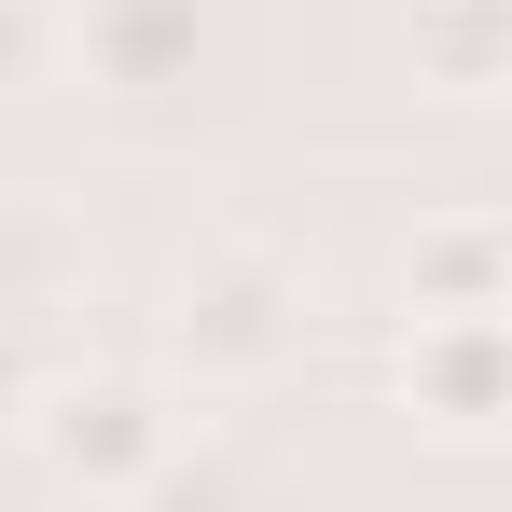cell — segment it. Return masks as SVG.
I'll use <instances>...</instances> for the list:
<instances>
[{
    "mask_svg": "<svg viewBox=\"0 0 512 512\" xmlns=\"http://www.w3.org/2000/svg\"><path fill=\"white\" fill-rule=\"evenodd\" d=\"M180 42H194V14H180V0H111V14H84V56L111 70V84H167Z\"/></svg>",
    "mask_w": 512,
    "mask_h": 512,
    "instance_id": "cell-7",
    "label": "cell"
},
{
    "mask_svg": "<svg viewBox=\"0 0 512 512\" xmlns=\"http://www.w3.org/2000/svg\"><path fill=\"white\" fill-rule=\"evenodd\" d=\"M42 402V374H28V333H0V416H28Z\"/></svg>",
    "mask_w": 512,
    "mask_h": 512,
    "instance_id": "cell-10",
    "label": "cell"
},
{
    "mask_svg": "<svg viewBox=\"0 0 512 512\" xmlns=\"http://www.w3.org/2000/svg\"><path fill=\"white\" fill-rule=\"evenodd\" d=\"M402 305L416 319H512V208H429L402 236Z\"/></svg>",
    "mask_w": 512,
    "mask_h": 512,
    "instance_id": "cell-4",
    "label": "cell"
},
{
    "mask_svg": "<svg viewBox=\"0 0 512 512\" xmlns=\"http://www.w3.org/2000/svg\"><path fill=\"white\" fill-rule=\"evenodd\" d=\"M56 70H70V14L56 0H0V97L56 84Z\"/></svg>",
    "mask_w": 512,
    "mask_h": 512,
    "instance_id": "cell-8",
    "label": "cell"
},
{
    "mask_svg": "<svg viewBox=\"0 0 512 512\" xmlns=\"http://www.w3.org/2000/svg\"><path fill=\"white\" fill-rule=\"evenodd\" d=\"M139 512H250V485H236V457H208V443H194V471H153V485H139Z\"/></svg>",
    "mask_w": 512,
    "mask_h": 512,
    "instance_id": "cell-9",
    "label": "cell"
},
{
    "mask_svg": "<svg viewBox=\"0 0 512 512\" xmlns=\"http://www.w3.org/2000/svg\"><path fill=\"white\" fill-rule=\"evenodd\" d=\"M402 402L443 443H499L512 429V319H416L402 333Z\"/></svg>",
    "mask_w": 512,
    "mask_h": 512,
    "instance_id": "cell-3",
    "label": "cell"
},
{
    "mask_svg": "<svg viewBox=\"0 0 512 512\" xmlns=\"http://www.w3.org/2000/svg\"><path fill=\"white\" fill-rule=\"evenodd\" d=\"M167 346H180L194 388H263V374H291V346H305V277L263 250V236H208V250L180 263Z\"/></svg>",
    "mask_w": 512,
    "mask_h": 512,
    "instance_id": "cell-1",
    "label": "cell"
},
{
    "mask_svg": "<svg viewBox=\"0 0 512 512\" xmlns=\"http://www.w3.org/2000/svg\"><path fill=\"white\" fill-rule=\"evenodd\" d=\"M84 277L97 250L56 194H0V333H42L56 305H84Z\"/></svg>",
    "mask_w": 512,
    "mask_h": 512,
    "instance_id": "cell-5",
    "label": "cell"
},
{
    "mask_svg": "<svg viewBox=\"0 0 512 512\" xmlns=\"http://www.w3.org/2000/svg\"><path fill=\"white\" fill-rule=\"evenodd\" d=\"M402 42H416V84H443V97H512V0H416Z\"/></svg>",
    "mask_w": 512,
    "mask_h": 512,
    "instance_id": "cell-6",
    "label": "cell"
},
{
    "mask_svg": "<svg viewBox=\"0 0 512 512\" xmlns=\"http://www.w3.org/2000/svg\"><path fill=\"white\" fill-rule=\"evenodd\" d=\"M28 429H42V457H56L84 499H139V485L180 457V416H167L153 374H70V388L28 402Z\"/></svg>",
    "mask_w": 512,
    "mask_h": 512,
    "instance_id": "cell-2",
    "label": "cell"
}]
</instances>
